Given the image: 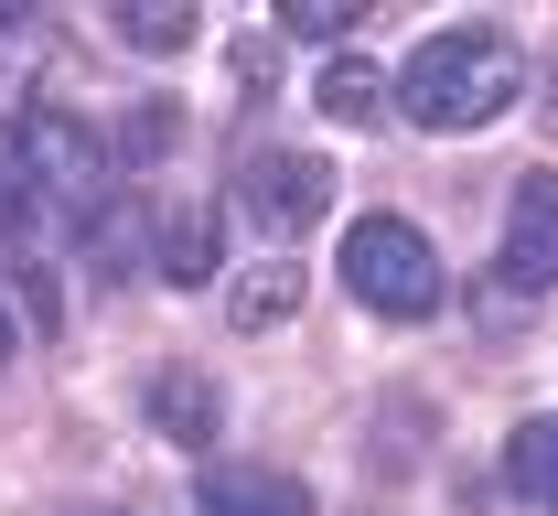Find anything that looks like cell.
I'll return each instance as SVG.
<instances>
[{
    "label": "cell",
    "instance_id": "6da1fadb",
    "mask_svg": "<svg viewBox=\"0 0 558 516\" xmlns=\"http://www.w3.org/2000/svg\"><path fill=\"white\" fill-rule=\"evenodd\" d=\"M515 86H526V55H515V33H494V22H451V33H429L409 55V75L387 86V108H409L418 130H484L515 108Z\"/></svg>",
    "mask_w": 558,
    "mask_h": 516
},
{
    "label": "cell",
    "instance_id": "7a4b0ae2",
    "mask_svg": "<svg viewBox=\"0 0 558 516\" xmlns=\"http://www.w3.org/2000/svg\"><path fill=\"white\" fill-rule=\"evenodd\" d=\"M344 291L365 312H387V323H429L451 280H440V248L409 216H354L344 226Z\"/></svg>",
    "mask_w": 558,
    "mask_h": 516
},
{
    "label": "cell",
    "instance_id": "3957f363",
    "mask_svg": "<svg viewBox=\"0 0 558 516\" xmlns=\"http://www.w3.org/2000/svg\"><path fill=\"white\" fill-rule=\"evenodd\" d=\"M11 161H22V183H44V194H65V205H97L108 172H119L108 130H86V119L54 108V97H33V108L11 119Z\"/></svg>",
    "mask_w": 558,
    "mask_h": 516
},
{
    "label": "cell",
    "instance_id": "277c9868",
    "mask_svg": "<svg viewBox=\"0 0 558 516\" xmlns=\"http://www.w3.org/2000/svg\"><path fill=\"white\" fill-rule=\"evenodd\" d=\"M236 205L269 226V237H312V226L333 216V172H323L312 151H247V172H236Z\"/></svg>",
    "mask_w": 558,
    "mask_h": 516
},
{
    "label": "cell",
    "instance_id": "5b68a950",
    "mask_svg": "<svg viewBox=\"0 0 558 516\" xmlns=\"http://www.w3.org/2000/svg\"><path fill=\"white\" fill-rule=\"evenodd\" d=\"M505 280L558 291V172H515V194H505Z\"/></svg>",
    "mask_w": 558,
    "mask_h": 516
},
{
    "label": "cell",
    "instance_id": "8992f818",
    "mask_svg": "<svg viewBox=\"0 0 558 516\" xmlns=\"http://www.w3.org/2000/svg\"><path fill=\"white\" fill-rule=\"evenodd\" d=\"M312 108H323L333 130H376V119H387V75L365 65V55H333L323 86H312Z\"/></svg>",
    "mask_w": 558,
    "mask_h": 516
},
{
    "label": "cell",
    "instance_id": "52a82bcc",
    "mask_svg": "<svg viewBox=\"0 0 558 516\" xmlns=\"http://www.w3.org/2000/svg\"><path fill=\"white\" fill-rule=\"evenodd\" d=\"M205 516H312V484H290V473H215L205 484Z\"/></svg>",
    "mask_w": 558,
    "mask_h": 516
},
{
    "label": "cell",
    "instance_id": "ba28073f",
    "mask_svg": "<svg viewBox=\"0 0 558 516\" xmlns=\"http://www.w3.org/2000/svg\"><path fill=\"white\" fill-rule=\"evenodd\" d=\"M150 259H161V280H172V291L215 280V216H205V205H172L161 237H150Z\"/></svg>",
    "mask_w": 558,
    "mask_h": 516
},
{
    "label": "cell",
    "instance_id": "9c48e42d",
    "mask_svg": "<svg viewBox=\"0 0 558 516\" xmlns=\"http://www.w3.org/2000/svg\"><path fill=\"white\" fill-rule=\"evenodd\" d=\"M150 420H161V431H172L183 452H205V442H215V387H205L194 367L150 376Z\"/></svg>",
    "mask_w": 558,
    "mask_h": 516
},
{
    "label": "cell",
    "instance_id": "30bf717a",
    "mask_svg": "<svg viewBox=\"0 0 558 516\" xmlns=\"http://www.w3.org/2000/svg\"><path fill=\"white\" fill-rule=\"evenodd\" d=\"M290 312H301V269H290V259L247 269V280L226 291V323H236V334H269V323H290Z\"/></svg>",
    "mask_w": 558,
    "mask_h": 516
},
{
    "label": "cell",
    "instance_id": "8fae6325",
    "mask_svg": "<svg viewBox=\"0 0 558 516\" xmlns=\"http://www.w3.org/2000/svg\"><path fill=\"white\" fill-rule=\"evenodd\" d=\"M505 484H515L526 506H548V516H558V420H526V431L505 442Z\"/></svg>",
    "mask_w": 558,
    "mask_h": 516
},
{
    "label": "cell",
    "instance_id": "7c38bea8",
    "mask_svg": "<svg viewBox=\"0 0 558 516\" xmlns=\"http://www.w3.org/2000/svg\"><path fill=\"white\" fill-rule=\"evenodd\" d=\"M119 44L130 55H183L194 44V11L183 0H119Z\"/></svg>",
    "mask_w": 558,
    "mask_h": 516
},
{
    "label": "cell",
    "instance_id": "4fadbf2b",
    "mask_svg": "<svg viewBox=\"0 0 558 516\" xmlns=\"http://www.w3.org/2000/svg\"><path fill=\"white\" fill-rule=\"evenodd\" d=\"M279 22H290L301 44H344V33H354V11H344V0H279Z\"/></svg>",
    "mask_w": 558,
    "mask_h": 516
},
{
    "label": "cell",
    "instance_id": "5bb4252c",
    "mask_svg": "<svg viewBox=\"0 0 558 516\" xmlns=\"http://www.w3.org/2000/svg\"><path fill=\"white\" fill-rule=\"evenodd\" d=\"M0 248H22V194L0 183Z\"/></svg>",
    "mask_w": 558,
    "mask_h": 516
},
{
    "label": "cell",
    "instance_id": "9a60e30c",
    "mask_svg": "<svg viewBox=\"0 0 558 516\" xmlns=\"http://www.w3.org/2000/svg\"><path fill=\"white\" fill-rule=\"evenodd\" d=\"M11 356H22V312L0 301V367H11Z\"/></svg>",
    "mask_w": 558,
    "mask_h": 516
},
{
    "label": "cell",
    "instance_id": "2e32d148",
    "mask_svg": "<svg viewBox=\"0 0 558 516\" xmlns=\"http://www.w3.org/2000/svg\"><path fill=\"white\" fill-rule=\"evenodd\" d=\"M97 516H108V506H97Z\"/></svg>",
    "mask_w": 558,
    "mask_h": 516
}]
</instances>
